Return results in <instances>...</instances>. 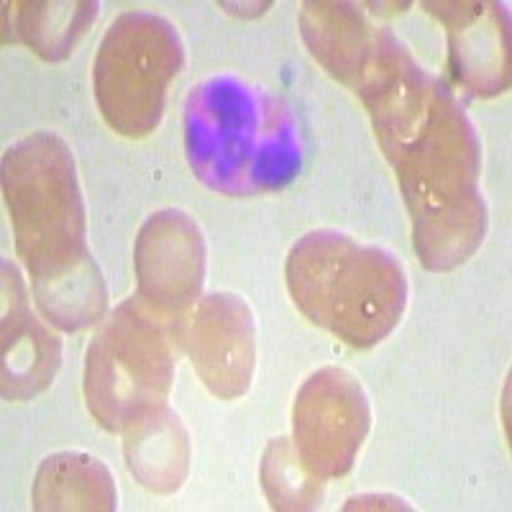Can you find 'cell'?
<instances>
[{
    "instance_id": "cell-7",
    "label": "cell",
    "mask_w": 512,
    "mask_h": 512,
    "mask_svg": "<svg viewBox=\"0 0 512 512\" xmlns=\"http://www.w3.org/2000/svg\"><path fill=\"white\" fill-rule=\"evenodd\" d=\"M372 410L359 379L346 369L315 372L295 400V448L320 479L344 477L369 433Z\"/></svg>"
},
{
    "instance_id": "cell-12",
    "label": "cell",
    "mask_w": 512,
    "mask_h": 512,
    "mask_svg": "<svg viewBox=\"0 0 512 512\" xmlns=\"http://www.w3.org/2000/svg\"><path fill=\"white\" fill-rule=\"evenodd\" d=\"M126 459L131 474L159 495L182 487L190 464V443L177 413L162 405L126 428Z\"/></svg>"
},
{
    "instance_id": "cell-13",
    "label": "cell",
    "mask_w": 512,
    "mask_h": 512,
    "mask_svg": "<svg viewBox=\"0 0 512 512\" xmlns=\"http://www.w3.org/2000/svg\"><path fill=\"white\" fill-rule=\"evenodd\" d=\"M36 510H116V484L108 466L88 454L44 459L34 484Z\"/></svg>"
},
{
    "instance_id": "cell-5",
    "label": "cell",
    "mask_w": 512,
    "mask_h": 512,
    "mask_svg": "<svg viewBox=\"0 0 512 512\" xmlns=\"http://www.w3.org/2000/svg\"><path fill=\"white\" fill-rule=\"evenodd\" d=\"M169 320L146 300L131 297L88 346L85 397L108 431H126L164 405L175 372Z\"/></svg>"
},
{
    "instance_id": "cell-1",
    "label": "cell",
    "mask_w": 512,
    "mask_h": 512,
    "mask_svg": "<svg viewBox=\"0 0 512 512\" xmlns=\"http://www.w3.org/2000/svg\"><path fill=\"white\" fill-rule=\"evenodd\" d=\"M3 185L44 318L64 331L95 323L108 292L85 241V210L67 144L54 134L18 141L3 159Z\"/></svg>"
},
{
    "instance_id": "cell-15",
    "label": "cell",
    "mask_w": 512,
    "mask_h": 512,
    "mask_svg": "<svg viewBox=\"0 0 512 512\" xmlns=\"http://www.w3.org/2000/svg\"><path fill=\"white\" fill-rule=\"evenodd\" d=\"M262 479L274 510H308L323 495V479L303 464L297 448L287 438L272 441L262 466Z\"/></svg>"
},
{
    "instance_id": "cell-8",
    "label": "cell",
    "mask_w": 512,
    "mask_h": 512,
    "mask_svg": "<svg viewBox=\"0 0 512 512\" xmlns=\"http://www.w3.org/2000/svg\"><path fill=\"white\" fill-rule=\"evenodd\" d=\"M136 274L141 300L167 318L185 313L198 300L205 274V241L198 223L182 210L154 213L136 241Z\"/></svg>"
},
{
    "instance_id": "cell-6",
    "label": "cell",
    "mask_w": 512,
    "mask_h": 512,
    "mask_svg": "<svg viewBox=\"0 0 512 512\" xmlns=\"http://www.w3.org/2000/svg\"><path fill=\"white\" fill-rule=\"evenodd\" d=\"M182 59L177 29L162 16H118L95 59V98L108 126L123 136L152 134Z\"/></svg>"
},
{
    "instance_id": "cell-14",
    "label": "cell",
    "mask_w": 512,
    "mask_h": 512,
    "mask_svg": "<svg viewBox=\"0 0 512 512\" xmlns=\"http://www.w3.org/2000/svg\"><path fill=\"white\" fill-rule=\"evenodd\" d=\"M18 13L21 41L39 57L57 62L75 49L88 26L98 18V3H24Z\"/></svg>"
},
{
    "instance_id": "cell-2",
    "label": "cell",
    "mask_w": 512,
    "mask_h": 512,
    "mask_svg": "<svg viewBox=\"0 0 512 512\" xmlns=\"http://www.w3.org/2000/svg\"><path fill=\"white\" fill-rule=\"evenodd\" d=\"M185 152L195 177L231 198L285 190L303 167L295 113L236 75L210 77L190 93Z\"/></svg>"
},
{
    "instance_id": "cell-9",
    "label": "cell",
    "mask_w": 512,
    "mask_h": 512,
    "mask_svg": "<svg viewBox=\"0 0 512 512\" xmlns=\"http://www.w3.org/2000/svg\"><path fill=\"white\" fill-rule=\"evenodd\" d=\"M190 356L200 379L223 400L249 390L256 361V328L249 305L239 295L205 297L192 315Z\"/></svg>"
},
{
    "instance_id": "cell-3",
    "label": "cell",
    "mask_w": 512,
    "mask_h": 512,
    "mask_svg": "<svg viewBox=\"0 0 512 512\" xmlns=\"http://www.w3.org/2000/svg\"><path fill=\"white\" fill-rule=\"evenodd\" d=\"M390 162L413 210L415 249L425 267L443 272L466 262L487 233V205L479 195L482 146L443 82Z\"/></svg>"
},
{
    "instance_id": "cell-4",
    "label": "cell",
    "mask_w": 512,
    "mask_h": 512,
    "mask_svg": "<svg viewBox=\"0 0 512 512\" xmlns=\"http://www.w3.org/2000/svg\"><path fill=\"white\" fill-rule=\"evenodd\" d=\"M287 285L315 326L356 349L379 344L408 303L405 269L395 256L336 231L308 233L292 246Z\"/></svg>"
},
{
    "instance_id": "cell-10",
    "label": "cell",
    "mask_w": 512,
    "mask_h": 512,
    "mask_svg": "<svg viewBox=\"0 0 512 512\" xmlns=\"http://www.w3.org/2000/svg\"><path fill=\"white\" fill-rule=\"evenodd\" d=\"M62 364V341L49 331L26 300L21 274L3 262V397L29 400L54 382Z\"/></svg>"
},
{
    "instance_id": "cell-11",
    "label": "cell",
    "mask_w": 512,
    "mask_h": 512,
    "mask_svg": "<svg viewBox=\"0 0 512 512\" xmlns=\"http://www.w3.org/2000/svg\"><path fill=\"white\" fill-rule=\"evenodd\" d=\"M448 8H454L446 26L456 77L477 95H500L510 80L507 16L497 3H451Z\"/></svg>"
}]
</instances>
